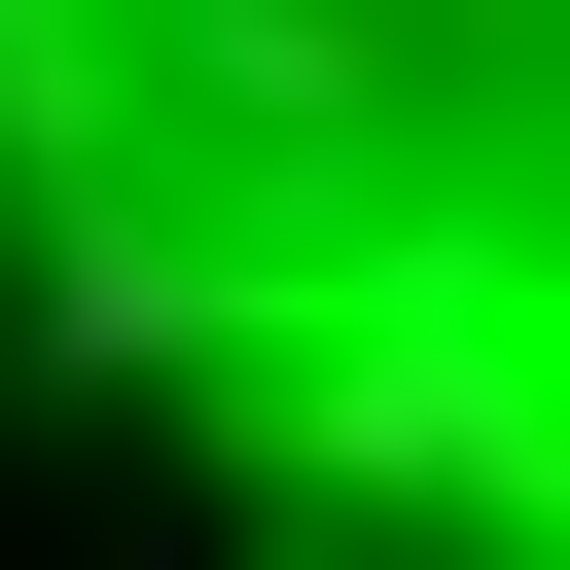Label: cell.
<instances>
[{
    "instance_id": "1",
    "label": "cell",
    "mask_w": 570,
    "mask_h": 570,
    "mask_svg": "<svg viewBox=\"0 0 570 570\" xmlns=\"http://www.w3.org/2000/svg\"><path fill=\"white\" fill-rule=\"evenodd\" d=\"M0 321L249 499L570 570V0H0Z\"/></svg>"
}]
</instances>
